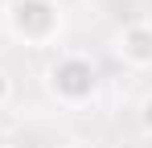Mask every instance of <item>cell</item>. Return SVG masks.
<instances>
[{"mask_svg":"<svg viewBox=\"0 0 152 148\" xmlns=\"http://www.w3.org/2000/svg\"><path fill=\"white\" fill-rule=\"evenodd\" d=\"M4 8H8V0H0V17H4Z\"/></svg>","mask_w":152,"mask_h":148,"instance_id":"obj_7","label":"cell"},{"mask_svg":"<svg viewBox=\"0 0 152 148\" xmlns=\"http://www.w3.org/2000/svg\"><path fill=\"white\" fill-rule=\"evenodd\" d=\"M0 25L25 49H53L66 33V4L62 0H8Z\"/></svg>","mask_w":152,"mask_h":148,"instance_id":"obj_2","label":"cell"},{"mask_svg":"<svg viewBox=\"0 0 152 148\" xmlns=\"http://www.w3.org/2000/svg\"><path fill=\"white\" fill-rule=\"evenodd\" d=\"M0 148H12V136H8V127L0 123Z\"/></svg>","mask_w":152,"mask_h":148,"instance_id":"obj_6","label":"cell"},{"mask_svg":"<svg viewBox=\"0 0 152 148\" xmlns=\"http://www.w3.org/2000/svg\"><path fill=\"white\" fill-rule=\"evenodd\" d=\"M41 86L62 111H82V107L99 103L103 70L86 49H58L41 70Z\"/></svg>","mask_w":152,"mask_h":148,"instance_id":"obj_1","label":"cell"},{"mask_svg":"<svg viewBox=\"0 0 152 148\" xmlns=\"http://www.w3.org/2000/svg\"><path fill=\"white\" fill-rule=\"evenodd\" d=\"M12 95H17L12 74H4V70H0V107H8V103H12Z\"/></svg>","mask_w":152,"mask_h":148,"instance_id":"obj_5","label":"cell"},{"mask_svg":"<svg viewBox=\"0 0 152 148\" xmlns=\"http://www.w3.org/2000/svg\"><path fill=\"white\" fill-rule=\"evenodd\" d=\"M111 53L127 70H152V21L148 17L124 21L111 33Z\"/></svg>","mask_w":152,"mask_h":148,"instance_id":"obj_3","label":"cell"},{"mask_svg":"<svg viewBox=\"0 0 152 148\" xmlns=\"http://www.w3.org/2000/svg\"><path fill=\"white\" fill-rule=\"evenodd\" d=\"M136 123H140V132H144V136H152V91L136 103Z\"/></svg>","mask_w":152,"mask_h":148,"instance_id":"obj_4","label":"cell"}]
</instances>
